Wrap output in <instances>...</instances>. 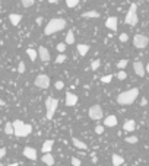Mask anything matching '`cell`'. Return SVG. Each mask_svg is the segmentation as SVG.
I'll use <instances>...</instances> for the list:
<instances>
[{"label": "cell", "instance_id": "6da1fadb", "mask_svg": "<svg viewBox=\"0 0 149 166\" xmlns=\"http://www.w3.org/2000/svg\"><path fill=\"white\" fill-rule=\"evenodd\" d=\"M66 28V19L63 18H53L51 21H48V23L44 28V34L45 35H53L59 31Z\"/></svg>", "mask_w": 149, "mask_h": 166}, {"label": "cell", "instance_id": "7a4b0ae2", "mask_svg": "<svg viewBox=\"0 0 149 166\" xmlns=\"http://www.w3.org/2000/svg\"><path fill=\"white\" fill-rule=\"evenodd\" d=\"M137 95H139V89H137V88H133V89H130V90L121 92V93L117 96V103H119V105H123V107L132 105V103L136 101Z\"/></svg>", "mask_w": 149, "mask_h": 166}, {"label": "cell", "instance_id": "3957f363", "mask_svg": "<svg viewBox=\"0 0 149 166\" xmlns=\"http://www.w3.org/2000/svg\"><path fill=\"white\" fill-rule=\"evenodd\" d=\"M57 107H59V101H57L56 98H53V96H48V98L45 99L47 119H53V117H54V114H56V109H57Z\"/></svg>", "mask_w": 149, "mask_h": 166}, {"label": "cell", "instance_id": "277c9868", "mask_svg": "<svg viewBox=\"0 0 149 166\" xmlns=\"http://www.w3.org/2000/svg\"><path fill=\"white\" fill-rule=\"evenodd\" d=\"M136 3H132L130 4V9H129L127 15H126V23L130 26H136L137 25V12H136Z\"/></svg>", "mask_w": 149, "mask_h": 166}, {"label": "cell", "instance_id": "5b68a950", "mask_svg": "<svg viewBox=\"0 0 149 166\" xmlns=\"http://www.w3.org/2000/svg\"><path fill=\"white\" fill-rule=\"evenodd\" d=\"M149 44V39L146 35H142V34H137L135 35V38H133V45L137 48V50H143V48L148 47Z\"/></svg>", "mask_w": 149, "mask_h": 166}, {"label": "cell", "instance_id": "8992f818", "mask_svg": "<svg viewBox=\"0 0 149 166\" xmlns=\"http://www.w3.org/2000/svg\"><path fill=\"white\" fill-rule=\"evenodd\" d=\"M88 115H89L91 119H94V121H98V119L102 118V115H104V111L99 105H92L88 111Z\"/></svg>", "mask_w": 149, "mask_h": 166}, {"label": "cell", "instance_id": "52a82bcc", "mask_svg": "<svg viewBox=\"0 0 149 166\" xmlns=\"http://www.w3.org/2000/svg\"><path fill=\"white\" fill-rule=\"evenodd\" d=\"M34 85L40 89H47L48 86H50V77L47 74H38L37 79L34 80Z\"/></svg>", "mask_w": 149, "mask_h": 166}, {"label": "cell", "instance_id": "ba28073f", "mask_svg": "<svg viewBox=\"0 0 149 166\" xmlns=\"http://www.w3.org/2000/svg\"><path fill=\"white\" fill-rule=\"evenodd\" d=\"M105 26H107V28H108L110 31H113V32H117V28H119V19H117L115 16L107 18Z\"/></svg>", "mask_w": 149, "mask_h": 166}, {"label": "cell", "instance_id": "9c48e42d", "mask_svg": "<svg viewBox=\"0 0 149 166\" xmlns=\"http://www.w3.org/2000/svg\"><path fill=\"white\" fill-rule=\"evenodd\" d=\"M133 70H135V73H136L139 77H143L146 73L145 66H143L142 61H135V63H133Z\"/></svg>", "mask_w": 149, "mask_h": 166}, {"label": "cell", "instance_id": "30bf717a", "mask_svg": "<svg viewBox=\"0 0 149 166\" xmlns=\"http://www.w3.org/2000/svg\"><path fill=\"white\" fill-rule=\"evenodd\" d=\"M37 54H38V57L41 60H43L44 63H47V61H50V51H48L45 47H40L38 50H37Z\"/></svg>", "mask_w": 149, "mask_h": 166}, {"label": "cell", "instance_id": "8fae6325", "mask_svg": "<svg viewBox=\"0 0 149 166\" xmlns=\"http://www.w3.org/2000/svg\"><path fill=\"white\" fill-rule=\"evenodd\" d=\"M24 156L26 159H29V160H37L38 156H37V150L32 149V147H25L24 149Z\"/></svg>", "mask_w": 149, "mask_h": 166}, {"label": "cell", "instance_id": "7c38bea8", "mask_svg": "<svg viewBox=\"0 0 149 166\" xmlns=\"http://www.w3.org/2000/svg\"><path fill=\"white\" fill-rule=\"evenodd\" d=\"M24 121H21V119H15L12 123V127H13V134L16 137L21 136V131H22V127H24Z\"/></svg>", "mask_w": 149, "mask_h": 166}, {"label": "cell", "instance_id": "4fadbf2b", "mask_svg": "<svg viewBox=\"0 0 149 166\" xmlns=\"http://www.w3.org/2000/svg\"><path fill=\"white\" fill-rule=\"evenodd\" d=\"M77 103V96L72 92H67L66 93V107H75Z\"/></svg>", "mask_w": 149, "mask_h": 166}, {"label": "cell", "instance_id": "5bb4252c", "mask_svg": "<svg viewBox=\"0 0 149 166\" xmlns=\"http://www.w3.org/2000/svg\"><path fill=\"white\" fill-rule=\"evenodd\" d=\"M104 125L105 127H115L117 125V117L115 115H108V117H105V119H104Z\"/></svg>", "mask_w": 149, "mask_h": 166}, {"label": "cell", "instance_id": "9a60e30c", "mask_svg": "<svg viewBox=\"0 0 149 166\" xmlns=\"http://www.w3.org/2000/svg\"><path fill=\"white\" fill-rule=\"evenodd\" d=\"M135 128H136V121L135 119H127V121H124V125H123V130L124 131H135Z\"/></svg>", "mask_w": 149, "mask_h": 166}, {"label": "cell", "instance_id": "2e32d148", "mask_svg": "<svg viewBox=\"0 0 149 166\" xmlns=\"http://www.w3.org/2000/svg\"><path fill=\"white\" fill-rule=\"evenodd\" d=\"M9 21H10V23H12L13 26H18L22 21V16L19 13H10V15H9Z\"/></svg>", "mask_w": 149, "mask_h": 166}, {"label": "cell", "instance_id": "e0dca14e", "mask_svg": "<svg viewBox=\"0 0 149 166\" xmlns=\"http://www.w3.org/2000/svg\"><path fill=\"white\" fill-rule=\"evenodd\" d=\"M72 143H73V146H75L76 149H81V150H86V149H88V146H86L82 140L76 138V137H72Z\"/></svg>", "mask_w": 149, "mask_h": 166}, {"label": "cell", "instance_id": "ac0fdd59", "mask_svg": "<svg viewBox=\"0 0 149 166\" xmlns=\"http://www.w3.org/2000/svg\"><path fill=\"white\" fill-rule=\"evenodd\" d=\"M89 45L88 44H77V53H79V55L81 57H83V55L88 54V51H89Z\"/></svg>", "mask_w": 149, "mask_h": 166}, {"label": "cell", "instance_id": "d6986e66", "mask_svg": "<svg viewBox=\"0 0 149 166\" xmlns=\"http://www.w3.org/2000/svg\"><path fill=\"white\" fill-rule=\"evenodd\" d=\"M53 146H54V141L53 140H45L44 141V144H43V153L45 154V153H50L51 152V149H53Z\"/></svg>", "mask_w": 149, "mask_h": 166}, {"label": "cell", "instance_id": "ffe728a7", "mask_svg": "<svg viewBox=\"0 0 149 166\" xmlns=\"http://www.w3.org/2000/svg\"><path fill=\"white\" fill-rule=\"evenodd\" d=\"M44 163L47 166H53L54 165V158H53V154L51 153H45V154H43V159H41Z\"/></svg>", "mask_w": 149, "mask_h": 166}, {"label": "cell", "instance_id": "44dd1931", "mask_svg": "<svg viewBox=\"0 0 149 166\" xmlns=\"http://www.w3.org/2000/svg\"><path fill=\"white\" fill-rule=\"evenodd\" d=\"M82 18H86V19H95V18H99V12H97V10H88V12L82 13Z\"/></svg>", "mask_w": 149, "mask_h": 166}, {"label": "cell", "instance_id": "7402d4cb", "mask_svg": "<svg viewBox=\"0 0 149 166\" xmlns=\"http://www.w3.org/2000/svg\"><path fill=\"white\" fill-rule=\"evenodd\" d=\"M111 162H113V166H121L124 163V159L120 156V154H113L111 158Z\"/></svg>", "mask_w": 149, "mask_h": 166}, {"label": "cell", "instance_id": "603a6c76", "mask_svg": "<svg viewBox=\"0 0 149 166\" xmlns=\"http://www.w3.org/2000/svg\"><path fill=\"white\" fill-rule=\"evenodd\" d=\"M31 131H32V125H31V124H24V127H22V131H21V136H19V137L29 136Z\"/></svg>", "mask_w": 149, "mask_h": 166}, {"label": "cell", "instance_id": "cb8c5ba5", "mask_svg": "<svg viewBox=\"0 0 149 166\" xmlns=\"http://www.w3.org/2000/svg\"><path fill=\"white\" fill-rule=\"evenodd\" d=\"M66 45H70V44H75V34H73V31H67V34H66Z\"/></svg>", "mask_w": 149, "mask_h": 166}, {"label": "cell", "instance_id": "d4e9b609", "mask_svg": "<svg viewBox=\"0 0 149 166\" xmlns=\"http://www.w3.org/2000/svg\"><path fill=\"white\" fill-rule=\"evenodd\" d=\"M26 54H28V57H29L31 61H35V60L38 58L37 50H34V48H28V50H26Z\"/></svg>", "mask_w": 149, "mask_h": 166}, {"label": "cell", "instance_id": "484cf974", "mask_svg": "<svg viewBox=\"0 0 149 166\" xmlns=\"http://www.w3.org/2000/svg\"><path fill=\"white\" fill-rule=\"evenodd\" d=\"M4 134H8V136H12L13 134L12 123H6V125H4Z\"/></svg>", "mask_w": 149, "mask_h": 166}, {"label": "cell", "instance_id": "4316f807", "mask_svg": "<svg viewBox=\"0 0 149 166\" xmlns=\"http://www.w3.org/2000/svg\"><path fill=\"white\" fill-rule=\"evenodd\" d=\"M99 66H101V61H99V60H94V61L91 63V70H92V72H97L99 68Z\"/></svg>", "mask_w": 149, "mask_h": 166}, {"label": "cell", "instance_id": "83f0119b", "mask_svg": "<svg viewBox=\"0 0 149 166\" xmlns=\"http://www.w3.org/2000/svg\"><path fill=\"white\" fill-rule=\"evenodd\" d=\"M124 140H126V143H129V144H136L137 141H139V138H137L136 136H130V137H126Z\"/></svg>", "mask_w": 149, "mask_h": 166}, {"label": "cell", "instance_id": "f1b7e54d", "mask_svg": "<svg viewBox=\"0 0 149 166\" xmlns=\"http://www.w3.org/2000/svg\"><path fill=\"white\" fill-rule=\"evenodd\" d=\"M127 58H123V60H120L119 63H117V67L120 68V70H124V68H126V66H127Z\"/></svg>", "mask_w": 149, "mask_h": 166}, {"label": "cell", "instance_id": "f546056e", "mask_svg": "<svg viewBox=\"0 0 149 166\" xmlns=\"http://www.w3.org/2000/svg\"><path fill=\"white\" fill-rule=\"evenodd\" d=\"M117 79H119V80H126V79H127V73L124 72V70H120V72L117 73Z\"/></svg>", "mask_w": 149, "mask_h": 166}, {"label": "cell", "instance_id": "4dcf8cb0", "mask_svg": "<svg viewBox=\"0 0 149 166\" xmlns=\"http://www.w3.org/2000/svg\"><path fill=\"white\" fill-rule=\"evenodd\" d=\"M21 3L24 8H31V6L35 3V0H21Z\"/></svg>", "mask_w": 149, "mask_h": 166}, {"label": "cell", "instance_id": "1f68e13d", "mask_svg": "<svg viewBox=\"0 0 149 166\" xmlns=\"http://www.w3.org/2000/svg\"><path fill=\"white\" fill-rule=\"evenodd\" d=\"M66 4H67V8H76L79 4V0H66Z\"/></svg>", "mask_w": 149, "mask_h": 166}, {"label": "cell", "instance_id": "d6a6232c", "mask_svg": "<svg viewBox=\"0 0 149 166\" xmlns=\"http://www.w3.org/2000/svg\"><path fill=\"white\" fill-rule=\"evenodd\" d=\"M66 58H67V55H64V54H60V55H57V58H56V63L61 64V63H64V61H66Z\"/></svg>", "mask_w": 149, "mask_h": 166}, {"label": "cell", "instance_id": "836d02e7", "mask_svg": "<svg viewBox=\"0 0 149 166\" xmlns=\"http://www.w3.org/2000/svg\"><path fill=\"white\" fill-rule=\"evenodd\" d=\"M111 79H113V74H107V76H102L101 77V82L107 85V83H110V82H111Z\"/></svg>", "mask_w": 149, "mask_h": 166}, {"label": "cell", "instance_id": "e575fe53", "mask_svg": "<svg viewBox=\"0 0 149 166\" xmlns=\"http://www.w3.org/2000/svg\"><path fill=\"white\" fill-rule=\"evenodd\" d=\"M66 47H67V45H66V44L64 43H60V44H57V51L59 53H64V50H66Z\"/></svg>", "mask_w": 149, "mask_h": 166}, {"label": "cell", "instance_id": "d590c367", "mask_svg": "<svg viewBox=\"0 0 149 166\" xmlns=\"http://www.w3.org/2000/svg\"><path fill=\"white\" fill-rule=\"evenodd\" d=\"M119 39H120V43H127V39H129V35L126 34V32H123V34H120Z\"/></svg>", "mask_w": 149, "mask_h": 166}, {"label": "cell", "instance_id": "8d00e7d4", "mask_svg": "<svg viewBox=\"0 0 149 166\" xmlns=\"http://www.w3.org/2000/svg\"><path fill=\"white\" fill-rule=\"evenodd\" d=\"M18 72L21 73H25V63H24V61H21V63H19V66H18Z\"/></svg>", "mask_w": 149, "mask_h": 166}, {"label": "cell", "instance_id": "74e56055", "mask_svg": "<svg viewBox=\"0 0 149 166\" xmlns=\"http://www.w3.org/2000/svg\"><path fill=\"white\" fill-rule=\"evenodd\" d=\"M72 165H73V166H81L82 162H81V160H79L77 158H72Z\"/></svg>", "mask_w": 149, "mask_h": 166}, {"label": "cell", "instance_id": "f35d334b", "mask_svg": "<svg viewBox=\"0 0 149 166\" xmlns=\"http://www.w3.org/2000/svg\"><path fill=\"white\" fill-rule=\"evenodd\" d=\"M95 133H97V134H102V133H104V125H97V127H95Z\"/></svg>", "mask_w": 149, "mask_h": 166}, {"label": "cell", "instance_id": "ab89813d", "mask_svg": "<svg viewBox=\"0 0 149 166\" xmlns=\"http://www.w3.org/2000/svg\"><path fill=\"white\" fill-rule=\"evenodd\" d=\"M63 88H64V83L61 80L56 82V89H63Z\"/></svg>", "mask_w": 149, "mask_h": 166}, {"label": "cell", "instance_id": "60d3db41", "mask_svg": "<svg viewBox=\"0 0 149 166\" xmlns=\"http://www.w3.org/2000/svg\"><path fill=\"white\" fill-rule=\"evenodd\" d=\"M4 154H6V149H4V147H2V149H0V159H3Z\"/></svg>", "mask_w": 149, "mask_h": 166}, {"label": "cell", "instance_id": "b9f144b4", "mask_svg": "<svg viewBox=\"0 0 149 166\" xmlns=\"http://www.w3.org/2000/svg\"><path fill=\"white\" fill-rule=\"evenodd\" d=\"M146 103H148V102H146V98H142V101H141V105H142V107H145Z\"/></svg>", "mask_w": 149, "mask_h": 166}, {"label": "cell", "instance_id": "7bdbcfd3", "mask_svg": "<svg viewBox=\"0 0 149 166\" xmlns=\"http://www.w3.org/2000/svg\"><path fill=\"white\" fill-rule=\"evenodd\" d=\"M43 23V18H37V25H41Z\"/></svg>", "mask_w": 149, "mask_h": 166}, {"label": "cell", "instance_id": "ee69618b", "mask_svg": "<svg viewBox=\"0 0 149 166\" xmlns=\"http://www.w3.org/2000/svg\"><path fill=\"white\" fill-rule=\"evenodd\" d=\"M4 105H6V102H4L3 99H0V107H4Z\"/></svg>", "mask_w": 149, "mask_h": 166}, {"label": "cell", "instance_id": "f6af8a7d", "mask_svg": "<svg viewBox=\"0 0 149 166\" xmlns=\"http://www.w3.org/2000/svg\"><path fill=\"white\" fill-rule=\"evenodd\" d=\"M57 2H59V0H48V3H53V4L57 3Z\"/></svg>", "mask_w": 149, "mask_h": 166}, {"label": "cell", "instance_id": "bcb514c9", "mask_svg": "<svg viewBox=\"0 0 149 166\" xmlns=\"http://www.w3.org/2000/svg\"><path fill=\"white\" fill-rule=\"evenodd\" d=\"M8 166H18V163H12V165H8Z\"/></svg>", "mask_w": 149, "mask_h": 166}, {"label": "cell", "instance_id": "7dc6e473", "mask_svg": "<svg viewBox=\"0 0 149 166\" xmlns=\"http://www.w3.org/2000/svg\"><path fill=\"white\" fill-rule=\"evenodd\" d=\"M135 166H137V165H135Z\"/></svg>", "mask_w": 149, "mask_h": 166}]
</instances>
